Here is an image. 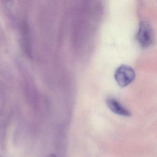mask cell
Listing matches in <instances>:
<instances>
[{"instance_id":"1","label":"cell","mask_w":157,"mask_h":157,"mask_svg":"<svg viewBox=\"0 0 157 157\" xmlns=\"http://www.w3.org/2000/svg\"><path fill=\"white\" fill-rule=\"evenodd\" d=\"M114 78L119 86L124 87L134 80L136 73L132 67L127 65H123L117 69L115 72Z\"/></svg>"},{"instance_id":"2","label":"cell","mask_w":157,"mask_h":157,"mask_svg":"<svg viewBox=\"0 0 157 157\" xmlns=\"http://www.w3.org/2000/svg\"><path fill=\"white\" fill-rule=\"evenodd\" d=\"M136 38L142 47H148L151 44L153 40V33L152 27L148 22L147 21L140 22Z\"/></svg>"},{"instance_id":"3","label":"cell","mask_w":157,"mask_h":157,"mask_svg":"<svg viewBox=\"0 0 157 157\" xmlns=\"http://www.w3.org/2000/svg\"><path fill=\"white\" fill-rule=\"evenodd\" d=\"M106 103L109 109L114 113L126 117L131 116L130 112L114 98H107Z\"/></svg>"},{"instance_id":"4","label":"cell","mask_w":157,"mask_h":157,"mask_svg":"<svg viewBox=\"0 0 157 157\" xmlns=\"http://www.w3.org/2000/svg\"><path fill=\"white\" fill-rule=\"evenodd\" d=\"M48 157H57V156H56V155H55V154H50V155H49V156H48Z\"/></svg>"}]
</instances>
